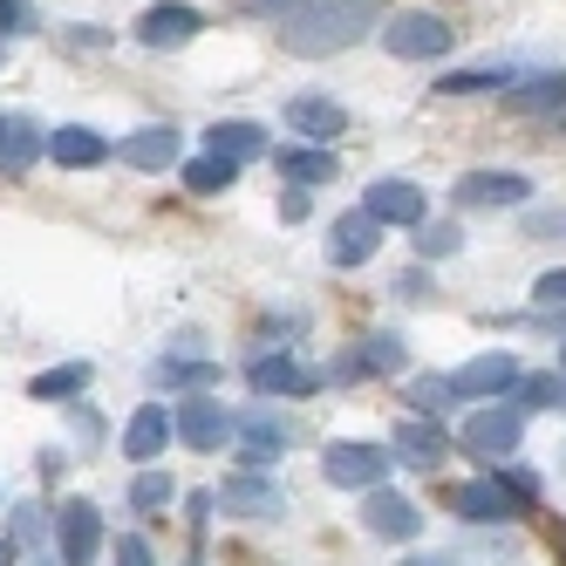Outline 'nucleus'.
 Wrapping results in <instances>:
<instances>
[{"mask_svg":"<svg viewBox=\"0 0 566 566\" xmlns=\"http://www.w3.org/2000/svg\"><path fill=\"white\" fill-rule=\"evenodd\" d=\"M369 28H382V0H307V8L280 14V49L321 62V55L355 49Z\"/></svg>","mask_w":566,"mask_h":566,"instance_id":"nucleus-1","label":"nucleus"},{"mask_svg":"<svg viewBox=\"0 0 566 566\" xmlns=\"http://www.w3.org/2000/svg\"><path fill=\"white\" fill-rule=\"evenodd\" d=\"M389 471H396V451L369 437H335L321 451V478L342 484V492H376V484H389Z\"/></svg>","mask_w":566,"mask_h":566,"instance_id":"nucleus-2","label":"nucleus"},{"mask_svg":"<svg viewBox=\"0 0 566 566\" xmlns=\"http://www.w3.org/2000/svg\"><path fill=\"white\" fill-rule=\"evenodd\" d=\"M451 42H458V28L443 14H430V8H410V14L382 21V49L396 62H437V55H451Z\"/></svg>","mask_w":566,"mask_h":566,"instance_id":"nucleus-3","label":"nucleus"},{"mask_svg":"<svg viewBox=\"0 0 566 566\" xmlns=\"http://www.w3.org/2000/svg\"><path fill=\"white\" fill-rule=\"evenodd\" d=\"M518 437H525V417L512 410V402H478L471 410V423H464V451L471 458H484V471L492 464H505V458H518Z\"/></svg>","mask_w":566,"mask_h":566,"instance_id":"nucleus-4","label":"nucleus"},{"mask_svg":"<svg viewBox=\"0 0 566 566\" xmlns=\"http://www.w3.org/2000/svg\"><path fill=\"white\" fill-rule=\"evenodd\" d=\"M518 355L512 348H484V355H471L464 369H451V396L458 402H505L512 389H518Z\"/></svg>","mask_w":566,"mask_h":566,"instance_id":"nucleus-5","label":"nucleus"},{"mask_svg":"<svg viewBox=\"0 0 566 566\" xmlns=\"http://www.w3.org/2000/svg\"><path fill=\"white\" fill-rule=\"evenodd\" d=\"M451 198L464 212H518V206H533V178L525 171H464L458 185H451Z\"/></svg>","mask_w":566,"mask_h":566,"instance_id":"nucleus-6","label":"nucleus"},{"mask_svg":"<svg viewBox=\"0 0 566 566\" xmlns=\"http://www.w3.org/2000/svg\"><path fill=\"white\" fill-rule=\"evenodd\" d=\"M247 382L260 389V402H266V396H273V402H294V396H314V389H328V382H321V369H307V361H301L294 348L253 355V361H247Z\"/></svg>","mask_w":566,"mask_h":566,"instance_id":"nucleus-7","label":"nucleus"},{"mask_svg":"<svg viewBox=\"0 0 566 566\" xmlns=\"http://www.w3.org/2000/svg\"><path fill=\"white\" fill-rule=\"evenodd\" d=\"M232 437H239V471H273L280 451L294 443V423L280 410H247V417H232Z\"/></svg>","mask_w":566,"mask_h":566,"instance_id":"nucleus-8","label":"nucleus"},{"mask_svg":"<svg viewBox=\"0 0 566 566\" xmlns=\"http://www.w3.org/2000/svg\"><path fill=\"white\" fill-rule=\"evenodd\" d=\"M451 512L464 518V525H512V518H525L533 505L525 499H512L505 484L484 471V478H464V484H451Z\"/></svg>","mask_w":566,"mask_h":566,"instance_id":"nucleus-9","label":"nucleus"},{"mask_svg":"<svg viewBox=\"0 0 566 566\" xmlns=\"http://www.w3.org/2000/svg\"><path fill=\"white\" fill-rule=\"evenodd\" d=\"M55 553H62V566H96V553H103V505L96 499L55 505Z\"/></svg>","mask_w":566,"mask_h":566,"instance_id":"nucleus-10","label":"nucleus"},{"mask_svg":"<svg viewBox=\"0 0 566 566\" xmlns=\"http://www.w3.org/2000/svg\"><path fill=\"white\" fill-rule=\"evenodd\" d=\"M171 430L178 443H191V451H219V443H232V410L206 389V396H178L171 402Z\"/></svg>","mask_w":566,"mask_h":566,"instance_id":"nucleus-11","label":"nucleus"},{"mask_svg":"<svg viewBox=\"0 0 566 566\" xmlns=\"http://www.w3.org/2000/svg\"><path fill=\"white\" fill-rule=\"evenodd\" d=\"M212 499L226 518H280L287 512V492L273 484V471H232V478H219Z\"/></svg>","mask_w":566,"mask_h":566,"instance_id":"nucleus-12","label":"nucleus"},{"mask_svg":"<svg viewBox=\"0 0 566 566\" xmlns=\"http://www.w3.org/2000/svg\"><path fill=\"white\" fill-rule=\"evenodd\" d=\"M361 212H369L376 226H423L430 219V198H423V185L417 178H376L369 191H361Z\"/></svg>","mask_w":566,"mask_h":566,"instance_id":"nucleus-13","label":"nucleus"},{"mask_svg":"<svg viewBox=\"0 0 566 566\" xmlns=\"http://www.w3.org/2000/svg\"><path fill=\"white\" fill-rule=\"evenodd\" d=\"M280 116H287V130H294L301 144H328V150H335V137L348 130V109H342L328 90H301V96H287V109H280Z\"/></svg>","mask_w":566,"mask_h":566,"instance_id":"nucleus-14","label":"nucleus"},{"mask_svg":"<svg viewBox=\"0 0 566 566\" xmlns=\"http://www.w3.org/2000/svg\"><path fill=\"white\" fill-rule=\"evenodd\" d=\"M198 34H206V14H198L191 0H157V8L137 14V42L144 49H185Z\"/></svg>","mask_w":566,"mask_h":566,"instance_id":"nucleus-15","label":"nucleus"},{"mask_svg":"<svg viewBox=\"0 0 566 566\" xmlns=\"http://www.w3.org/2000/svg\"><path fill=\"white\" fill-rule=\"evenodd\" d=\"M361 533H376V539H417L423 533V512H417V499H402L396 484H376V492H361Z\"/></svg>","mask_w":566,"mask_h":566,"instance_id":"nucleus-16","label":"nucleus"},{"mask_svg":"<svg viewBox=\"0 0 566 566\" xmlns=\"http://www.w3.org/2000/svg\"><path fill=\"white\" fill-rule=\"evenodd\" d=\"M109 157H116V165H130V171H171L178 157H185V137H178L171 124H144V130H130V137H116Z\"/></svg>","mask_w":566,"mask_h":566,"instance_id":"nucleus-17","label":"nucleus"},{"mask_svg":"<svg viewBox=\"0 0 566 566\" xmlns=\"http://www.w3.org/2000/svg\"><path fill=\"white\" fill-rule=\"evenodd\" d=\"M178 443V430H171V402H137L130 410V423H124V458L144 471V464H157Z\"/></svg>","mask_w":566,"mask_h":566,"instance_id":"nucleus-18","label":"nucleus"},{"mask_svg":"<svg viewBox=\"0 0 566 566\" xmlns=\"http://www.w3.org/2000/svg\"><path fill=\"white\" fill-rule=\"evenodd\" d=\"M34 157H49V124L28 116V109H14L8 124H0V178H28Z\"/></svg>","mask_w":566,"mask_h":566,"instance_id":"nucleus-19","label":"nucleus"},{"mask_svg":"<svg viewBox=\"0 0 566 566\" xmlns=\"http://www.w3.org/2000/svg\"><path fill=\"white\" fill-rule=\"evenodd\" d=\"M382 232H389V226H376L361 206L342 212V219L328 226V266H369V260L382 253Z\"/></svg>","mask_w":566,"mask_h":566,"instance_id":"nucleus-20","label":"nucleus"},{"mask_svg":"<svg viewBox=\"0 0 566 566\" xmlns=\"http://www.w3.org/2000/svg\"><path fill=\"white\" fill-rule=\"evenodd\" d=\"M273 171L287 178L294 191H314V185H335L342 178V157L328 144H273Z\"/></svg>","mask_w":566,"mask_h":566,"instance_id":"nucleus-21","label":"nucleus"},{"mask_svg":"<svg viewBox=\"0 0 566 566\" xmlns=\"http://www.w3.org/2000/svg\"><path fill=\"white\" fill-rule=\"evenodd\" d=\"M396 464H417V471H437L443 458H451V430H443L437 417H402L396 437H389Z\"/></svg>","mask_w":566,"mask_h":566,"instance_id":"nucleus-22","label":"nucleus"},{"mask_svg":"<svg viewBox=\"0 0 566 566\" xmlns=\"http://www.w3.org/2000/svg\"><path fill=\"white\" fill-rule=\"evenodd\" d=\"M150 389L157 396H206V389H219V361H206V355H157L150 361Z\"/></svg>","mask_w":566,"mask_h":566,"instance_id":"nucleus-23","label":"nucleus"},{"mask_svg":"<svg viewBox=\"0 0 566 566\" xmlns=\"http://www.w3.org/2000/svg\"><path fill=\"white\" fill-rule=\"evenodd\" d=\"M49 165L55 171H96V165H109V137L90 130V124H55L49 130Z\"/></svg>","mask_w":566,"mask_h":566,"instance_id":"nucleus-24","label":"nucleus"},{"mask_svg":"<svg viewBox=\"0 0 566 566\" xmlns=\"http://www.w3.org/2000/svg\"><path fill=\"white\" fill-rule=\"evenodd\" d=\"M8 539H14V553L28 566H55V512H42L34 499H21L8 512Z\"/></svg>","mask_w":566,"mask_h":566,"instance_id":"nucleus-25","label":"nucleus"},{"mask_svg":"<svg viewBox=\"0 0 566 566\" xmlns=\"http://www.w3.org/2000/svg\"><path fill=\"white\" fill-rule=\"evenodd\" d=\"M505 109H518V116H566V69H525L505 90Z\"/></svg>","mask_w":566,"mask_h":566,"instance_id":"nucleus-26","label":"nucleus"},{"mask_svg":"<svg viewBox=\"0 0 566 566\" xmlns=\"http://www.w3.org/2000/svg\"><path fill=\"white\" fill-rule=\"evenodd\" d=\"M518 62H471V69H451V75H437V96H505L512 83H518Z\"/></svg>","mask_w":566,"mask_h":566,"instance_id":"nucleus-27","label":"nucleus"},{"mask_svg":"<svg viewBox=\"0 0 566 566\" xmlns=\"http://www.w3.org/2000/svg\"><path fill=\"white\" fill-rule=\"evenodd\" d=\"M206 150L232 157V165H253V157H273V137L260 124H247V116H219V124L206 130Z\"/></svg>","mask_w":566,"mask_h":566,"instance_id":"nucleus-28","label":"nucleus"},{"mask_svg":"<svg viewBox=\"0 0 566 566\" xmlns=\"http://www.w3.org/2000/svg\"><path fill=\"white\" fill-rule=\"evenodd\" d=\"M518 417H539V410H566V376L559 369H533V376H518V389L505 396Z\"/></svg>","mask_w":566,"mask_h":566,"instance_id":"nucleus-29","label":"nucleus"},{"mask_svg":"<svg viewBox=\"0 0 566 566\" xmlns=\"http://www.w3.org/2000/svg\"><path fill=\"white\" fill-rule=\"evenodd\" d=\"M355 361H361V376H402V369H410V348H402L396 328H382V335L355 342Z\"/></svg>","mask_w":566,"mask_h":566,"instance_id":"nucleus-30","label":"nucleus"},{"mask_svg":"<svg viewBox=\"0 0 566 566\" xmlns=\"http://www.w3.org/2000/svg\"><path fill=\"white\" fill-rule=\"evenodd\" d=\"M239 171H247V165H232V157H219V150H198L191 165H185V191L219 198V191H232V185H239Z\"/></svg>","mask_w":566,"mask_h":566,"instance_id":"nucleus-31","label":"nucleus"},{"mask_svg":"<svg viewBox=\"0 0 566 566\" xmlns=\"http://www.w3.org/2000/svg\"><path fill=\"white\" fill-rule=\"evenodd\" d=\"M90 376H96L90 361H62V369H42V376H34L28 396H34V402H75V396L90 389Z\"/></svg>","mask_w":566,"mask_h":566,"instance_id":"nucleus-32","label":"nucleus"},{"mask_svg":"<svg viewBox=\"0 0 566 566\" xmlns=\"http://www.w3.org/2000/svg\"><path fill=\"white\" fill-rule=\"evenodd\" d=\"M178 499H185V492H178V478H171V471H157V464H144V471L130 478V505H137V512H171Z\"/></svg>","mask_w":566,"mask_h":566,"instance_id":"nucleus-33","label":"nucleus"},{"mask_svg":"<svg viewBox=\"0 0 566 566\" xmlns=\"http://www.w3.org/2000/svg\"><path fill=\"white\" fill-rule=\"evenodd\" d=\"M464 253V232H458V219H423L417 226V260L423 266H437V260H458Z\"/></svg>","mask_w":566,"mask_h":566,"instance_id":"nucleus-34","label":"nucleus"},{"mask_svg":"<svg viewBox=\"0 0 566 566\" xmlns=\"http://www.w3.org/2000/svg\"><path fill=\"white\" fill-rule=\"evenodd\" d=\"M458 396H451V376H410V417H451Z\"/></svg>","mask_w":566,"mask_h":566,"instance_id":"nucleus-35","label":"nucleus"},{"mask_svg":"<svg viewBox=\"0 0 566 566\" xmlns=\"http://www.w3.org/2000/svg\"><path fill=\"white\" fill-rule=\"evenodd\" d=\"M21 34H42L34 0H0V42H21Z\"/></svg>","mask_w":566,"mask_h":566,"instance_id":"nucleus-36","label":"nucleus"},{"mask_svg":"<svg viewBox=\"0 0 566 566\" xmlns=\"http://www.w3.org/2000/svg\"><path fill=\"white\" fill-rule=\"evenodd\" d=\"M525 212V239H559L566 232V212L559 206H518Z\"/></svg>","mask_w":566,"mask_h":566,"instance_id":"nucleus-37","label":"nucleus"},{"mask_svg":"<svg viewBox=\"0 0 566 566\" xmlns=\"http://www.w3.org/2000/svg\"><path fill=\"white\" fill-rule=\"evenodd\" d=\"M533 307H539V314L566 307V266H546V273L533 280Z\"/></svg>","mask_w":566,"mask_h":566,"instance_id":"nucleus-38","label":"nucleus"},{"mask_svg":"<svg viewBox=\"0 0 566 566\" xmlns=\"http://www.w3.org/2000/svg\"><path fill=\"white\" fill-rule=\"evenodd\" d=\"M116 566H157V553H150L137 533H124V539H116Z\"/></svg>","mask_w":566,"mask_h":566,"instance_id":"nucleus-39","label":"nucleus"},{"mask_svg":"<svg viewBox=\"0 0 566 566\" xmlns=\"http://www.w3.org/2000/svg\"><path fill=\"white\" fill-rule=\"evenodd\" d=\"M396 294L402 301H430V266H410V273L396 280Z\"/></svg>","mask_w":566,"mask_h":566,"instance_id":"nucleus-40","label":"nucleus"},{"mask_svg":"<svg viewBox=\"0 0 566 566\" xmlns=\"http://www.w3.org/2000/svg\"><path fill=\"white\" fill-rule=\"evenodd\" d=\"M185 512H191V525H198V533H206V525H212V512H219V499H212V492H191V499H185Z\"/></svg>","mask_w":566,"mask_h":566,"instance_id":"nucleus-41","label":"nucleus"},{"mask_svg":"<svg viewBox=\"0 0 566 566\" xmlns=\"http://www.w3.org/2000/svg\"><path fill=\"white\" fill-rule=\"evenodd\" d=\"M62 42H69V49H103L109 34H103V28H62Z\"/></svg>","mask_w":566,"mask_h":566,"instance_id":"nucleus-42","label":"nucleus"},{"mask_svg":"<svg viewBox=\"0 0 566 566\" xmlns=\"http://www.w3.org/2000/svg\"><path fill=\"white\" fill-rule=\"evenodd\" d=\"M280 219L301 226V219H307V191H294V185H287V198H280Z\"/></svg>","mask_w":566,"mask_h":566,"instance_id":"nucleus-43","label":"nucleus"},{"mask_svg":"<svg viewBox=\"0 0 566 566\" xmlns=\"http://www.w3.org/2000/svg\"><path fill=\"white\" fill-rule=\"evenodd\" d=\"M247 8H253V14H273V21H280V14H294V8H307V0H247Z\"/></svg>","mask_w":566,"mask_h":566,"instance_id":"nucleus-44","label":"nucleus"},{"mask_svg":"<svg viewBox=\"0 0 566 566\" xmlns=\"http://www.w3.org/2000/svg\"><path fill=\"white\" fill-rule=\"evenodd\" d=\"M539 328H553V335H566V307H553V314H539Z\"/></svg>","mask_w":566,"mask_h":566,"instance_id":"nucleus-45","label":"nucleus"},{"mask_svg":"<svg viewBox=\"0 0 566 566\" xmlns=\"http://www.w3.org/2000/svg\"><path fill=\"white\" fill-rule=\"evenodd\" d=\"M0 566H21V553H14V539L0 533Z\"/></svg>","mask_w":566,"mask_h":566,"instance_id":"nucleus-46","label":"nucleus"},{"mask_svg":"<svg viewBox=\"0 0 566 566\" xmlns=\"http://www.w3.org/2000/svg\"><path fill=\"white\" fill-rule=\"evenodd\" d=\"M402 566H451V559H430V553H417V559H402Z\"/></svg>","mask_w":566,"mask_h":566,"instance_id":"nucleus-47","label":"nucleus"},{"mask_svg":"<svg viewBox=\"0 0 566 566\" xmlns=\"http://www.w3.org/2000/svg\"><path fill=\"white\" fill-rule=\"evenodd\" d=\"M559 376H566V348H559Z\"/></svg>","mask_w":566,"mask_h":566,"instance_id":"nucleus-48","label":"nucleus"},{"mask_svg":"<svg viewBox=\"0 0 566 566\" xmlns=\"http://www.w3.org/2000/svg\"><path fill=\"white\" fill-rule=\"evenodd\" d=\"M0 62H8V42H0Z\"/></svg>","mask_w":566,"mask_h":566,"instance_id":"nucleus-49","label":"nucleus"},{"mask_svg":"<svg viewBox=\"0 0 566 566\" xmlns=\"http://www.w3.org/2000/svg\"><path fill=\"white\" fill-rule=\"evenodd\" d=\"M559 471H566V451H559Z\"/></svg>","mask_w":566,"mask_h":566,"instance_id":"nucleus-50","label":"nucleus"},{"mask_svg":"<svg viewBox=\"0 0 566 566\" xmlns=\"http://www.w3.org/2000/svg\"><path fill=\"white\" fill-rule=\"evenodd\" d=\"M185 566H198V559H185Z\"/></svg>","mask_w":566,"mask_h":566,"instance_id":"nucleus-51","label":"nucleus"},{"mask_svg":"<svg viewBox=\"0 0 566 566\" xmlns=\"http://www.w3.org/2000/svg\"><path fill=\"white\" fill-rule=\"evenodd\" d=\"M0 124H8V116H0Z\"/></svg>","mask_w":566,"mask_h":566,"instance_id":"nucleus-52","label":"nucleus"},{"mask_svg":"<svg viewBox=\"0 0 566 566\" xmlns=\"http://www.w3.org/2000/svg\"><path fill=\"white\" fill-rule=\"evenodd\" d=\"M559 124H566V116H559Z\"/></svg>","mask_w":566,"mask_h":566,"instance_id":"nucleus-53","label":"nucleus"}]
</instances>
